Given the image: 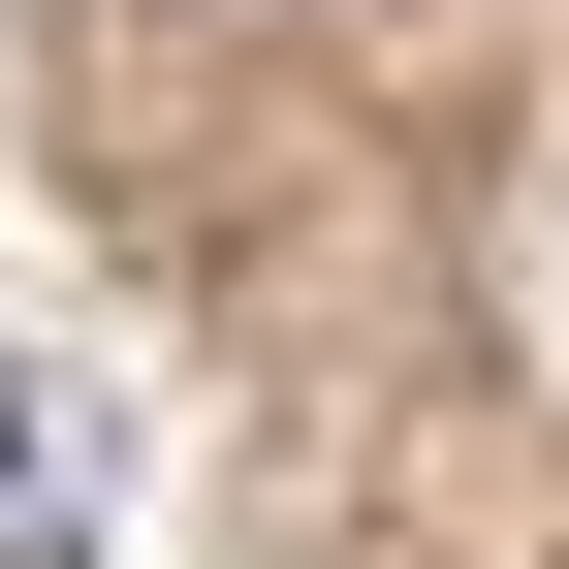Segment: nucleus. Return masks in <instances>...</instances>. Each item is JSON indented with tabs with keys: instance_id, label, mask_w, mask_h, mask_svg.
I'll return each instance as SVG.
<instances>
[{
	"instance_id": "nucleus-1",
	"label": "nucleus",
	"mask_w": 569,
	"mask_h": 569,
	"mask_svg": "<svg viewBox=\"0 0 569 569\" xmlns=\"http://www.w3.org/2000/svg\"><path fill=\"white\" fill-rule=\"evenodd\" d=\"M0 569H96V380L0 348Z\"/></svg>"
}]
</instances>
